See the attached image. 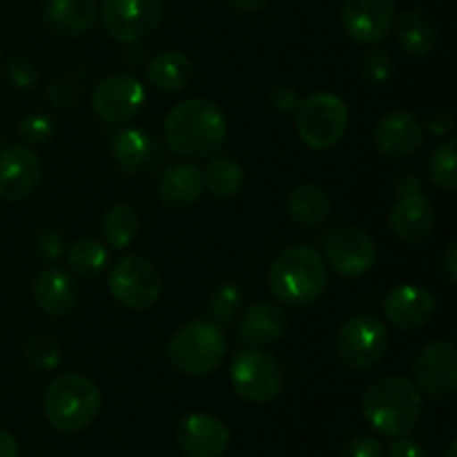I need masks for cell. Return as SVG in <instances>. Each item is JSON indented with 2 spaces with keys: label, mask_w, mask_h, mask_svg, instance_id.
I'll return each instance as SVG.
<instances>
[{
  "label": "cell",
  "mask_w": 457,
  "mask_h": 457,
  "mask_svg": "<svg viewBox=\"0 0 457 457\" xmlns=\"http://www.w3.org/2000/svg\"><path fill=\"white\" fill-rule=\"evenodd\" d=\"M228 120L221 107L208 98L177 103L165 119V138L172 152L192 159H208L221 150Z\"/></svg>",
  "instance_id": "6da1fadb"
},
{
  "label": "cell",
  "mask_w": 457,
  "mask_h": 457,
  "mask_svg": "<svg viewBox=\"0 0 457 457\" xmlns=\"http://www.w3.org/2000/svg\"><path fill=\"white\" fill-rule=\"evenodd\" d=\"M326 286L328 266L317 250L306 245L281 250L268 270V288L286 306H312L326 293Z\"/></svg>",
  "instance_id": "7a4b0ae2"
},
{
  "label": "cell",
  "mask_w": 457,
  "mask_h": 457,
  "mask_svg": "<svg viewBox=\"0 0 457 457\" xmlns=\"http://www.w3.org/2000/svg\"><path fill=\"white\" fill-rule=\"evenodd\" d=\"M361 411L370 427L388 437L411 433L422 415V393L402 375L379 378L366 388Z\"/></svg>",
  "instance_id": "3957f363"
},
{
  "label": "cell",
  "mask_w": 457,
  "mask_h": 457,
  "mask_svg": "<svg viewBox=\"0 0 457 457\" xmlns=\"http://www.w3.org/2000/svg\"><path fill=\"white\" fill-rule=\"evenodd\" d=\"M101 411V391L89 378L65 373L52 379L45 393V415L61 433H80Z\"/></svg>",
  "instance_id": "277c9868"
},
{
  "label": "cell",
  "mask_w": 457,
  "mask_h": 457,
  "mask_svg": "<svg viewBox=\"0 0 457 457\" xmlns=\"http://www.w3.org/2000/svg\"><path fill=\"white\" fill-rule=\"evenodd\" d=\"M168 360L179 373L204 378L226 360V339L212 321L196 320L181 326L168 344Z\"/></svg>",
  "instance_id": "5b68a950"
},
{
  "label": "cell",
  "mask_w": 457,
  "mask_h": 457,
  "mask_svg": "<svg viewBox=\"0 0 457 457\" xmlns=\"http://www.w3.org/2000/svg\"><path fill=\"white\" fill-rule=\"evenodd\" d=\"M297 134L311 150H328L337 145L348 129V107L339 96L317 92L299 101Z\"/></svg>",
  "instance_id": "8992f818"
},
{
  "label": "cell",
  "mask_w": 457,
  "mask_h": 457,
  "mask_svg": "<svg viewBox=\"0 0 457 457\" xmlns=\"http://www.w3.org/2000/svg\"><path fill=\"white\" fill-rule=\"evenodd\" d=\"M339 360L357 373L378 369L388 353V330L373 315H355L344 321L337 335Z\"/></svg>",
  "instance_id": "52a82bcc"
},
{
  "label": "cell",
  "mask_w": 457,
  "mask_h": 457,
  "mask_svg": "<svg viewBox=\"0 0 457 457\" xmlns=\"http://www.w3.org/2000/svg\"><path fill=\"white\" fill-rule=\"evenodd\" d=\"M230 384L239 397L253 404H268L281 393L284 375L270 353L262 348H244L230 366Z\"/></svg>",
  "instance_id": "ba28073f"
},
{
  "label": "cell",
  "mask_w": 457,
  "mask_h": 457,
  "mask_svg": "<svg viewBox=\"0 0 457 457\" xmlns=\"http://www.w3.org/2000/svg\"><path fill=\"white\" fill-rule=\"evenodd\" d=\"M165 16V0H103L101 22L107 36L119 43L147 38Z\"/></svg>",
  "instance_id": "9c48e42d"
},
{
  "label": "cell",
  "mask_w": 457,
  "mask_h": 457,
  "mask_svg": "<svg viewBox=\"0 0 457 457\" xmlns=\"http://www.w3.org/2000/svg\"><path fill=\"white\" fill-rule=\"evenodd\" d=\"M107 286H110L112 297L129 311H147L161 297L159 272L147 259L137 257V254L120 259L112 268Z\"/></svg>",
  "instance_id": "30bf717a"
},
{
  "label": "cell",
  "mask_w": 457,
  "mask_h": 457,
  "mask_svg": "<svg viewBox=\"0 0 457 457\" xmlns=\"http://www.w3.org/2000/svg\"><path fill=\"white\" fill-rule=\"evenodd\" d=\"M326 266L346 279H357L370 272L378 259L375 241L369 232L355 226H339L326 237Z\"/></svg>",
  "instance_id": "8fae6325"
},
{
  "label": "cell",
  "mask_w": 457,
  "mask_h": 457,
  "mask_svg": "<svg viewBox=\"0 0 457 457\" xmlns=\"http://www.w3.org/2000/svg\"><path fill=\"white\" fill-rule=\"evenodd\" d=\"M415 386L433 400H446L457 388L455 346L446 339H436L418 353L413 364Z\"/></svg>",
  "instance_id": "7c38bea8"
},
{
  "label": "cell",
  "mask_w": 457,
  "mask_h": 457,
  "mask_svg": "<svg viewBox=\"0 0 457 457\" xmlns=\"http://www.w3.org/2000/svg\"><path fill=\"white\" fill-rule=\"evenodd\" d=\"M145 103L141 80L129 74H112L98 80L92 92L94 114L107 123H123L134 119Z\"/></svg>",
  "instance_id": "4fadbf2b"
},
{
  "label": "cell",
  "mask_w": 457,
  "mask_h": 457,
  "mask_svg": "<svg viewBox=\"0 0 457 457\" xmlns=\"http://www.w3.org/2000/svg\"><path fill=\"white\" fill-rule=\"evenodd\" d=\"M43 183V163L27 145L13 143L0 150V196L22 201Z\"/></svg>",
  "instance_id": "5bb4252c"
},
{
  "label": "cell",
  "mask_w": 457,
  "mask_h": 457,
  "mask_svg": "<svg viewBox=\"0 0 457 457\" xmlns=\"http://www.w3.org/2000/svg\"><path fill=\"white\" fill-rule=\"evenodd\" d=\"M342 22L355 43L375 45L386 38L395 22L393 0H344Z\"/></svg>",
  "instance_id": "9a60e30c"
},
{
  "label": "cell",
  "mask_w": 457,
  "mask_h": 457,
  "mask_svg": "<svg viewBox=\"0 0 457 457\" xmlns=\"http://www.w3.org/2000/svg\"><path fill=\"white\" fill-rule=\"evenodd\" d=\"M174 440L187 457H223L230 442V431L214 415L192 413L177 424Z\"/></svg>",
  "instance_id": "2e32d148"
},
{
  "label": "cell",
  "mask_w": 457,
  "mask_h": 457,
  "mask_svg": "<svg viewBox=\"0 0 457 457\" xmlns=\"http://www.w3.org/2000/svg\"><path fill=\"white\" fill-rule=\"evenodd\" d=\"M437 312V299L424 286L404 284L393 288L384 299V317L400 330H420Z\"/></svg>",
  "instance_id": "e0dca14e"
},
{
  "label": "cell",
  "mask_w": 457,
  "mask_h": 457,
  "mask_svg": "<svg viewBox=\"0 0 457 457\" xmlns=\"http://www.w3.org/2000/svg\"><path fill=\"white\" fill-rule=\"evenodd\" d=\"M424 141V128L415 114L395 110L384 114L373 128V143L386 159H404L420 150Z\"/></svg>",
  "instance_id": "ac0fdd59"
},
{
  "label": "cell",
  "mask_w": 457,
  "mask_h": 457,
  "mask_svg": "<svg viewBox=\"0 0 457 457\" xmlns=\"http://www.w3.org/2000/svg\"><path fill=\"white\" fill-rule=\"evenodd\" d=\"M388 223L397 239L406 244H418L427 239L436 226V205L427 195H422V190L406 192V195H400L397 204L393 205Z\"/></svg>",
  "instance_id": "d6986e66"
},
{
  "label": "cell",
  "mask_w": 457,
  "mask_h": 457,
  "mask_svg": "<svg viewBox=\"0 0 457 457\" xmlns=\"http://www.w3.org/2000/svg\"><path fill=\"white\" fill-rule=\"evenodd\" d=\"M31 293H34L36 306L45 315L56 317V320L71 315L76 311V306H79L80 299V288L74 277L56 266L45 268L36 277L34 286H31Z\"/></svg>",
  "instance_id": "ffe728a7"
},
{
  "label": "cell",
  "mask_w": 457,
  "mask_h": 457,
  "mask_svg": "<svg viewBox=\"0 0 457 457\" xmlns=\"http://www.w3.org/2000/svg\"><path fill=\"white\" fill-rule=\"evenodd\" d=\"M204 172L190 163H179L168 168L161 177L159 186H156V196L170 210H187L204 196Z\"/></svg>",
  "instance_id": "44dd1931"
},
{
  "label": "cell",
  "mask_w": 457,
  "mask_h": 457,
  "mask_svg": "<svg viewBox=\"0 0 457 457\" xmlns=\"http://www.w3.org/2000/svg\"><path fill=\"white\" fill-rule=\"evenodd\" d=\"M98 21L94 0H47L43 7V22L58 36L76 38L92 29Z\"/></svg>",
  "instance_id": "7402d4cb"
},
{
  "label": "cell",
  "mask_w": 457,
  "mask_h": 457,
  "mask_svg": "<svg viewBox=\"0 0 457 457\" xmlns=\"http://www.w3.org/2000/svg\"><path fill=\"white\" fill-rule=\"evenodd\" d=\"M288 328V317L275 303H254L244 311L239 324V337L253 348L272 346L279 342Z\"/></svg>",
  "instance_id": "603a6c76"
},
{
  "label": "cell",
  "mask_w": 457,
  "mask_h": 457,
  "mask_svg": "<svg viewBox=\"0 0 457 457\" xmlns=\"http://www.w3.org/2000/svg\"><path fill=\"white\" fill-rule=\"evenodd\" d=\"M397 43L415 58L428 56L437 45V27L422 9H404L395 18Z\"/></svg>",
  "instance_id": "cb8c5ba5"
},
{
  "label": "cell",
  "mask_w": 457,
  "mask_h": 457,
  "mask_svg": "<svg viewBox=\"0 0 457 457\" xmlns=\"http://www.w3.org/2000/svg\"><path fill=\"white\" fill-rule=\"evenodd\" d=\"M333 201L324 187L315 183H306L290 192L288 196V214L295 223L303 228H317L330 217Z\"/></svg>",
  "instance_id": "d4e9b609"
},
{
  "label": "cell",
  "mask_w": 457,
  "mask_h": 457,
  "mask_svg": "<svg viewBox=\"0 0 457 457\" xmlns=\"http://www.w3.org/2000/svg\"><path fill=\"white\" fill-rule=\"evenodd\" d=\"M192 79L190 58L181 52H161L152 58L147 67V80L154 89L163 94L181 92Z\"/></svg>",
  "instance_id": "484cf974"
},
{
  "label": "cell",
  "mask_w": 457,
  "mask_h": 457,
  "mask_svg": "<svg viewBox=\"0 0 457 457\" xmlns=\"http://www.w3.org/2000/svg\"><path fill=\"white\" fill-rule=\"evenodd\" d=\"M112 152L120 172L137 174L150 161L152 141L141 129H123L114 137Z\"/></svg>",
  "instance_id": "4316f807"
},
{
  "label": "cell",
  "mask_w": 457,
  "mask_h": 457,
  "mask_svg": "<svg viewBox=\"0 0 457 457\" xmlns=\"http://www.w3.org/2000/svg\"><path fill=\"white\" fill-rule=\"evenodd\" d=\"M205 187L217 199H232L244 186V168L232 156H212L204 172Z\"/></svg>",
  "instance_id": "83f0119b"
},
{
  "label": "cell",
  "mask_w": 457,
  "mask_h": 457,
  "mask_svg": "<svg viewBox=\"0 0 457 457\" xmlns=\"http://www.w3.org/2000/svg\"><path fill=\"white\" fill-rule=\"evenodd\" d=\"M103 237L112 248H128L138 232V214L132 205L116 204L103 217Z\"/></svg>",
  "instance_id": "f1b7e54d"
},
{
  "label": "cell",
  "mask_w": 457,
  "mask_h": 457,
  "mask_svg": "<svg viewBox=\"0 0 457 457\" xmlns=\"http://www.w3.org/2000/svg\"><path fill=\"white\" fill-rule=\"evenodd\" d=\"M67 263H70V270L83 279H94L105 270L107 250L103 248L101 241L85 237L71 245L70 253H67Z\"/></svg>",
  "instance_id": "f546056e"
},
{
  "label": "cell",
  "mask_w": 457,
  "mask_h": 457,
  "mask_svg": "<svg viewBox=\"0 0 457 457\" xmlns=\"http://www.w3.org/2000/svg\"><path fill=\"white\" fill-rule=\"evenodd\" d=\"M85 80H87V76H85V71L80 67H71V70L61 71L58 76H54L47 87L49 103L56 107H62V110L79 105L80 98L85 96Z\"/></svg>",
  "instance_id": "4dcf8cb0"
},
{
  "label": "cell",
  "mask_w": 457,
  "mask_h": 457,
  "mask_svg": "<svg viewBox=\"0 0 457 457\" xmlns=\"http://www.w3.org/2000/svg\"><path fill=\"white\" fill-rule=\"evenodd\" d=\"M25 360L40 373H52L61 366V344L49 333H34L25 342Z\"/></svg>",
  "instance_id": "1f68e13d"
},
{
  "label": "cell",
  "mask_w": 457,
  "mask_h": 457,
  "mask_svg": "<svg viewBox=\"0 0 457 457\" xmlns=\"http://www.w3.org/2000/svg\"><path fill=\"white\" fill-rule=\"evenodd\" d=\"M428 174L431 181L436 183L440 190L453 192L457 187V174H455V138L442 143L431 156L428 163Z\"/></svg>",
  "instance_id": "d6a6232c"
},
{
  "label": "cell",
  "mask_w": 457,
  "mask_h": 457,
  "mask_svg": "<svg viewBox=\"0 0 457 457\" xmlns=\"http://www.w3.org/2000/svg\"><path fill=\"white\" fill-rule=\"evenodd\" d=\"M241 306V288L237 284H223L214 290L212 299L208 303V321L223 326L230 324L232 317L239 312Z\"/></svg>",
  "instance_id": "836d02e7"
},
{
  "label": "cell",
  "mask_w": 457,
  "mask_h": 457,
  "mask_svg": "<svg viewBox=\"0 0 457 457\" xmlns=\"http://www.w3.org/2000/svg\"><path fill=\"white\" fill-rule=\"evenodd\" d=\"M393 74V58L386 49H369L361 58V79L369 85H382L391 79Z\"/></svg>",
  "instance_id": "e575fe53"
},
{
  "label": "cell",
  "mask_w": 457,
  "mask_h": 457,
  "mask_svg": "<svg viewBox=\"0 0 457 457\" xmlns=\"http://www.w3.org/2000/svg\"><path fill=\"white\" fill-rule=\"evenodd\" d=\"M4 76L12 85L18 89H34L40 83V71L36 62L27 56H13L9 58L4 65Z\"/></svg>",
  "instance_id": "d590c367"
},
{
  "label": "cell",
  "mask_w": 457,
  "mask_h": 457,
  "mask_svg": "<svg viewBox=\"0 0 457 457\" xmlns=\"http://www.w3.org/2000/svg\"><path fill=\"white\" fill-rule=\"evenodd\" d=\"M54 119L49 114H43V112H34V114L25 116L18 128L22 141H27L29 145H43L49 138L54 137Z\"/></svg>",
  "instance_id": "8d00e7d4"
},
{
  "label": "cell",
  "mask_w": 457,
  "mask_h": 457,
  "mask_svg": "<svg viewBox=\"0 0 457 457\" xmlns=\"http://www.w3.org/2000/svg\"><path fill=\"white\" fill-rule=\"evenodd\" d=\"M36 253L43 262H58L65 254V237L54 228H43L36 237Z\"/></svg>",
  "instance_id": "74e56055"
},
{
  "label": "cell",
  "mask_w": 457,
  "mask_h": 457,
  "mask_svg": "<svg viewBox=\"0 0 457 457\" xmlns=\"http://www.w3.org/2000/svg\"><path fill=\"white\" fill-rule=\"evenodd\" d=\"M339 457H384V446L375 437L361 436L348 442Z\"/></svg>",
  "instance_id": "f35d334b"
},
{
  "label": "cell",
  "mask_w": 457,
  "mask_h": 457,
  "mask_svg": "<svg viewBox=\"0 0 457 457\" xmlns=\"http://www.w3.org/2000/svg\"><path fill=\"white\" fill-rule=\"evenodd\" d=\"M299 101H302V98H299L297 89L286 87V85H279V87H275L270 94H268V103H270V107L275 112H281V114H288V112L297 110Z\"/></svg>",
  "instance_id": "ab89813d"
},
{
  "label": "cell",
  "mask_w": 457,
  "mask_h": 457,
  "mask_svg": "<svg viewBox=\"0 0 457 457\" xmlns=\"http://www.w3.org/2000/svg\"><path fill=\"white\" fill-rule=\"evenodd\" d=\"M440 272L446 279V284H455L457 281V245L451 241L446 250L440 257Z\"/></svg>",
  "instance_id": "60d3db41"
},
{
  "label": "cell",
  "mask_w": 457,
  "mask_h": 457,
  "mask_svg": "<svg viewBox=\"0 0 457 457\" xmlns=\"http://www.w3.org/2000/svg\"><path fill=\"white\" fill-rule=\"evenodd\" d=\"M386 457H427V453H424V449L418 445V442L402 436L400 440L393 442Z\"/></svg>",
  "instance_id": "b9f144b4"
},
{
  "label": "cell",
  "mask_w": 457,
  "mask_h": 457,
  "mask_svg": "<svg viewBox=\"0 0 457 457\" xmlns=\"http://www.w3.org/2000/svg\"><path fill=\"white\" fill-rule=\"evenodd\" d=\"M453 125H455V120H453V116L449 114V112H445V114L433 116V119L428 120V129H431L433 134L451 132V129H453Z\"/></svg>",
  "instance_id": "7bdbcfd3"
},
{
  "label": "cell",
  "mask_w": 457,
  "mask_h": 457,
  "mask_svg": "<svg viewBox=\"0 0 457 457\" xmlns=\"http://www.w3.org/2000/svg\"><path fill=\"white\" fill-rule=\"evenodd\" d=\"M232 9L237 12H244V13H254V12H262L270 0H226Z\"/></svg>",
  "instance_id": "ee69618b"
},
{
  "label": "cell",
  "mask_w": 457,
  "mask_h": 457,
  "mask_svg": "<svg viewBox=\"0 0 457 457\" xmlns=\"http://www.w3.org/2000/svg\"><path fill=\"white\" fill-rule=\"evenodd\" d=\"M0 457H18V442L12 433L0 428Z\"/></svg>",
  "instance_id": "f6af8a7d"
},
{
  "label": "cell",
  "mask_w": 457,
  "mask_h": 457,
  "mask_svg": "<svg viewBox=\"0 0 457 457\" xmlns=\"http://www.w3.org/2000/svg\"><path fill=\"white\" fill-rule=\"evenodd\" d=\"M442 457H457V442L455 440L449 442V446H446L445 455H442Z\"/></svg>",
  "instance_id": "bcb514c9"
},
{
  "label": "cell",
  "mask_w": 457,
  "mask_h": 457,
  "mask_svg": "<svg viewBox=\"0 0 457 457\" xmlns=\"http://www.w3.org/2000/svg\"><path fill=\"white\" fill-rule=\"evenodd\" d=\"M0 58H3V45H0Z\"/></svg>",
  "instance_id": "7dc6e473"
}]
</instances>
